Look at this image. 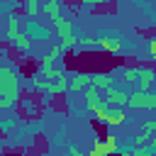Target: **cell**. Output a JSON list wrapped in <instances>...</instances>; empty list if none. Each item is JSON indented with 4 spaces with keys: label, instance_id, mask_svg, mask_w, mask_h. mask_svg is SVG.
I'll list each match as a JSON object with an SVG mask.
<instances>
[{
    "label": "cell",
    "instance_id": "6da1fadb",
    "mask_svg": "<svg viewBox=\"0 0 156 156\" xmlns=\"http://www.w3.org/2000/svg\"><path fill=\"white\" fill-rule=\"evenodd\" d=\"M20 102V73L12 66H0V110H12Z\"/></svg>",
    "mask_w": 156,
    "mask_h": 156
},
{
    "label": "cell",
    "instance_id": "7a4b0ae2",
    "mask_svg": "<svg viewBox=\"0 0 156 156\" xmlns=\"http://www.w3.org/2000/svg\"><path fill=\"white\" fill-rule=\"evenodd\" d=\"M127 107H132V110H154L156 107V93H141V90H134L132 95H129V105Z\"/></svg>",
    "mask_w": 156,
    "mask_h": 156
},
{
    "label": "cell",
    "instance_id": "3957f363",
    "mask_svg": "<svg viewBox=\"0 0 156 156\" xmlns=\"http://www.w3.org/2000/svg\"><path fill=\"white\" fill-rule=\"evenodd\" d=\"M93 85V73L88 71H76L68 76V90L71 93H85Z\"/></svg>",
    "mask_w": 156,
    "mask_h": 156
},
{
    "label": "cell",
    "instance_id": "277c9868",
    "mask_svg": "<svg viewBox=\"0 0 156 156\" xmlns=\"http://www.w3.org/2000/svg\"><path fill=\"white\" fill-rule=\"evenodd\" d=\"M83 102H85V107L90 110V112H98V110H102L107 102H105V98H100V90L95 88V85H90L85 93H83Z\"/></svg>",
    "mask_w": 156,
    "mask_h": 156
},
{
    "label": "cell",
    "instance_id": "5b68a950",
    "mask_svg": "<svg viewBox=\"0 0 156 156\" xmlns=\"http://www.w3.org/2000/svg\"><path fill=\"white\" fill-rule=\"evenodd\" d=\"M98 49L107 51V54H119L122 51V41H119V34H102L98 39Z\"/></svg>",
    "mask_w": 156,
    "mask_h": 156
},
{
    "label": "cell",
    "instance_id": "8992f818",
    "mask_svg": "<svg viewBox=\"0 0 156 156\" xmlns=\"http://www.w3.org/2000/svg\"><path fill=\"white\" fill-rule=\"evenodd\" d=\"M129 95L132 93H127L122 88H110V90H105V102H110L115 107H124V105H129Z\"/></svg>",
    "mask_w": 156,
    "mask_h": 156
},
{
    "label": "cell",
    "instance_id": "52a82bcc",
    "mask_svg": "<svg viewBox=\"0 0 156 156\" xmlns=\"http://www.w3.org/2000/svg\"><path fill=\"white\" fill-rule=\"evenodd\" d=\"M136 71H139V85H136V90L149 93V85L156 80V71L151 66H136Z\"/></svg>",
    "mask_w": 156,
    "mask_h": 156
},
{
    "label": "cell",
    "instance_id": "ba28073f",
    "mask_svg": "<svg viewBox=\"0 0 156 156\" xmlns=\"http://www.w3.org/2000/svg\"><path fill=\"white\" fill-rule=\"evenodd\" d=\"M54 29H56V34H58V39H71V37H76V29H73V22H71V20H66V17H61V20H56V22H54Z\"/></svg>",
    "mask_w": 156,
    "mask_h": 156
},
{
    "label": "cell",
    "instance_id": "9c48e42d",
    "mask_svg": "<svg viewBox=\"0 0 156 156\" xmlns=\"http://www.w3.org/2000/svg\"><path fill=\"white\" fill-rule=\"evenodd\" d=\"M107 105H110V102H107ZM124 122H127V115H124V110H122V107H115V105H110L105 124H107V127H119V124H124Z\"/></svg>",
    "mask_w": 156,
    "mask_h": 156
},
{
    "label": "cell",
    "instance_id": "30bf717a",
    "mask_svg": "<svg viewBox=\"0 0 156 156\" xmlns=\"http://www.w3.org/2000/svg\"><path fill=\"white\" fill-rule=\"evenodd\" d=\"M93 85H95L98 90H110V88H115V85H112V73H107V71H95V73H93Z\"/></svg>",
    "mask_w": 156,
    "mask_h": 156
},
{
    "label": "cell",
    "instance_id": "8fae6325",
    "mask_svg": "<svg viewBox=\"0 0 156 156\" xmlns=\"http://www.w3.org/2000/svg\"><path fill=\"white\" fill-rule=\"evenodd\" d=\"M41 12L49 15L51 22H56V20L63 17V15H61V2H58V0H49V2H44V5H41Z\"/></svg>",
    "mask_w": 156,
    "mask_h": 156
},
{
    "label": "cell",
    "instance_id": "7c38bea8",
    "mask_svg": "<svg viewBox=\"0 0 156 156\" xmlns=\"http://www.w3.org/2000/svg\"><path fill=\"white\" fill-rule=\"evenodd\" d=\"M24 34H27L29 39H34V37H37V39H49V29H46V27H41V24H37L34 20H32V22H27Z\"/></svg>",
    "mask_w": 156,
    "mask_h": 156
},
{
    "label": "cell",
    "instance_id": "4fadbf2b",
    "mask_svg": "<svg viewBox=\"0 0 156 156\" xmlns=\"http://www.w3.org/2000/svg\"><path fill=\"white\" fill-rule=\"evenodd\" d=\"M22 34V29H20V15H10L7 17V39L15 44V39Z\"/></svg>",
    "mask_w": 156,
    "mask_h": 156
},
{
    "label": "cell",
    "instance_id": "5bb4252c",
    "mask_svg": "<svg viewBox=\"0 0 156 156\" xmlns=\"http://www.w3.org/2000/svg\"><path fill=\"white\" fill-rule=\"evenodd\" d=\"M22 7H24V15H27V20H29V22L41 12V7H39V2H37V0H24V5H22Z\"/></svg>",
    "mask_w": 156,
    "mask_h": 156
},
{
    "label": "cell",
    "instance_id": "9a60e30c",
    "mask_svg": "<svg viewBox=\"0 0 156 156\" xmlns=\"http://www.w3.org/2000/svg\"><path fill=\"white\" fill-rule=\"evenodd\" d=\"M122 78H124V83L139 85V71H136V66H127V68L122 71Z\"/></svg>",
    "mask_w": 156,
    "mask_h": 156
},
{
    "label": "cell",
    "instance_id": "2e32d148",
    "mask_svg": "<svg viewBox=\"0 0 156 156\" xmlns=\"http://www.w3.org/2000/svg\"><path fill=\"white\" fill-rule=\"evenodd\" d=\"M12 46H15L17 51H29V49H32V39H29V37L22 32V34L15 39V44H12Z\"/></svg>",
    "mask_w": 156,
    "mask_h": 156
},
{
    "label": "cell",
    "instance_id": "e0dca14e",
    "mask_svg": "<svg viewBox=\"0 0 156 156\" xmlns=\"http://www.w3.org/2000/svg\"><path fill=\"white\" fill-rule=\"evenodd\" d=\"M141 136H144V139L156 136V122H154V119H146V122L141 124Z\"/></svg>",
    "mask_w": 156,
    "mask_h": 156
},
{
    "label": "cell",
    "instance_id": "ac0fdd59",
    "mask_svg": "<svg viewBox=\"0 0 156 156\" xmlns=\"http://www.w3.org/2000/svg\"><path fill=\"white\" fill-rule=\"evenodd\" d=\"M63 56V51H61V46L56 44V46H51L49 49V54H46V58H51V61H56V58H61Z\"/></svg>",
    "mask_w": 156,
    "mask_h": 156
},
{
    "label": "cell",
    "instance_id": "d6986e66",
    "mask_svg": "<svg viewBox=\"0 0 156 156\" xmlns=\"http://www.w3.org/2000/svg\"><path fill=\"white\" fill-rule=\"evenodd\" d=\"M146 49H149V56H151V58L156 61V34H154V37H151V39L146 41Z\"/></svg>",
    "mask_w": 156,
    "mask_h": 156
},
{
    "label": "cell",
    "instance_id": "ffe728a7",
    "mask_svg": "<svg viewBox=\"0 0 156 156\" xmlns=\"http://www.w3.org/2000/svg\"><path fill=\"white\" fill-rule=\"evenodd\" d=\"M68 156H88V154H83L78 146H73V144H71V146H68Z\"/></svg>",
    "mask_w": 156,
    "mask_h": 156
},
{
    "label": "cell",
    "instance_id": "44dd1931",
    "mask_svg": "<svg viewBox=\"0 0 156 156\" xmlns=\"http://www.w3.org/2000/svg\"><path fill=\"white\" fill-rule=\"evenodd\" d=\"M146 149L156 154V136H151V139H149V144H146Z\"/></svg>",
    "mask_w": 156,
    "mask_h": 156
}]
</instances>
